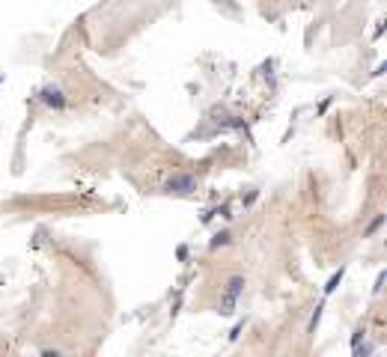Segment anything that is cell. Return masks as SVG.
<instances>
[{"instance_id": "cell-1", "label": "cell", "mask_w": 387, "mask_h": 357, "mask_svg": "<svg viewBox=\"0 0 387 357\" xmlns=\"http://www.w3.org/2000/svg\"><path fill=\"white\" fill-rule=\"evenodd\" d=\"M245 286H247V280L245 277H229L227 280V286H224V295H221V316H232L235 313V304H238V298L245 295Z\"/></svg>"}, {"instance_id": "cell-2", "label": "cell", "mask_w": 387, "mask_h": 357, "mask_svg": "<svg viewBox=\"0 0 387 357\" xmlns=\"http://www.w3.org/2000/svg\"><path fill=\"white\" fill-rule=\"evenodd\" d=\"M197 191V179H194L191 173H179V176H173V179H167L164 182V194H176V197H188V194H194Z\"/></svg>"}, {"instance_id": "cell-3", "label": "cell", "mask_w": 387, "mask_h": 357, "mask_svg": "<svg viewBox=\"0 0 387 357\" xmlns=\"http://www.w3.org/2000/svg\"><path fill=\"white\" fill-rule=\"evenodd\" d=\"M39 102L54 107V110H66V96H63V89H57V86H42L39 89Z\"/></svg>"}, {"instance_id": "cell-4", "label": "cell", "mask_w": 387, "mask_h": 357, "mask_svg": "<svg viewBox=\"0 0 387 357\" xmlns=\"http://www.w3.org/2000/svg\"><path fill=\"white\" fill-rule=\"evenodd\" d=\"M343 274H346V268H343V265H340V268H336V271L331 274V280L325 283V298H328V295H334V292H336V286L343 283Z\"/></svg>"}, {"instance_id": "cell-5", "label": "cell", "mask_w": 387, "mask_h": 357, "mask_svg": "<svg viewBox=\"0 0 387 357\" xmlns=\"http://www.w3.org/2000/svg\"><path fill=\"white\" fill-rule=\"evenodd\" d=\"M381 226H384V215H375V218H372V223L367 226V232H364V238H372L375 232H378V229H381Z\"/></svg>"}, {"instance_id": "cell-6", "label": "cell", "mask_w": 387, "mask_h": 357, "mask_svg": "<svg viewBox=\"0 0 387 357\" xmlns=\"http://www.w3.org/2000/svg\"><path fill=\"white\" fill-rule=\"evenodd\" d=\"M229 238H232L229 232H217V235L211 238V247H214V250H217V247H227V244H229Z\"/></svg>"}, {"instance_id": "cell-7", "label": "cell", "mask_w": 387, "mask_h": 357, "mask_svg": "<svg viewBox=\"0 0 387 357\" xmlns=\"http://www.w3.org/2000/svg\"><path fill=\"white\" fill-rule=\"evenodd\" d=\"M322 310H325V304H319V306H316V313H313V319H310V327H307L310 334H313V330L319 327V322H322Z\"/></svg>"}, {"instance_id": "cell-8", "label": "cell", "mask_w": 387, "mask_h": 357, "mask_svg": "<svg viewBox=\"0 0 387 357\" xmlns=\"http://www.w3.org/2000/svg\"><path fill=\"white\" fill-rule=\"evenodd\" d=\"M241 327H245V322H235V327L229 330V342H235V340H238V334H241Z\"/></svg>"}, {"instance_id": "cell-9", "label": "cell", "mask_w": 387, "mask_h": 357, "mask_svg": "<svg viewBox=\"0 0 387 357\" xmlns=\"http://www.w3.org/2000/svg\"><path fill=\"white\" fill-rule=\"evenodd\" d=\"M364 337H367V330H364V327H357V330L352 334V348H354V345H357L360 340H364Z\"/></svg>"}, {"instance_id": "cell-10", "label": "cell", "mask_w": 387, "mask_h": 357, "mask_svg": "<svg viewBox=\"0 0 387 357\" xmlns=\"http://www.w3.org/2000/svg\"><path fill=\"white\" fill-rule=\"evenodd\" d=\"M381 286H384V271H381L378 277H375V286H372V295H378V292H381Z\"/></svg>"}, {"instance_id": "cell-11", "label": "cell", "mask_w": 387, "mask_h": 357, "mask_svg": "<svg viewBox=\"0 0 387 357\" xmlns=\"http://www.w3.org/2000/svg\"><path fill=\"white\" fill-rule=\"evenodd\" d=\"M42 354L45 357H60L63 351H60V348H42Z\"/></svg>"}]
</instances>
